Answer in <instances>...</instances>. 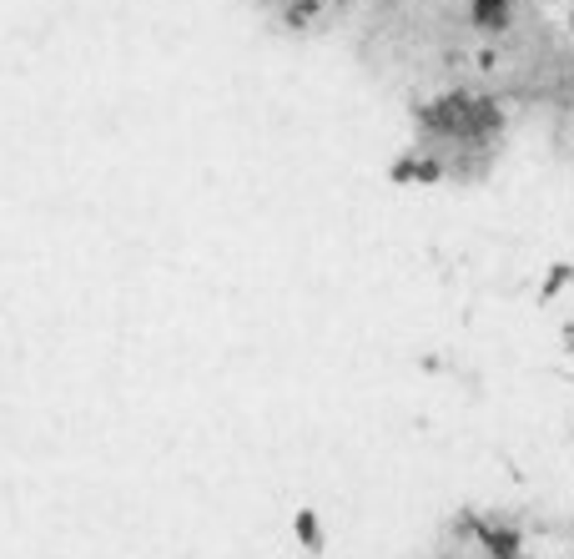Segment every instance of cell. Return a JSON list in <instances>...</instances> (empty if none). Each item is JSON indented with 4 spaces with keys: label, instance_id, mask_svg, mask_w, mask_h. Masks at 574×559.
Listing matches in <instances>:
<instances>
[{
    "label": "cell",
    "instance_id": "obj_1",
    "mask_svg": "<svg viewBox=\"0 0 574 559\" xmlns=\"http://www.w3.org/2000/svg\"><path fill=\"white\" fill-rule=\"evenodd\" d=\"M474 20L484 31H504L509 26V0H474Z\"/></svg>",
    "mask_w": 574,
    "mask_h": 559
},
{
    "label": "cell",
    "instance_id": "obj_2",
    "mask_svg": "<svg viewBox=\"0 0 574 559\" xmlns=\"http://www.w3.org/2000/svg\"><path fill=\"white\" fill-rule=\"evenodd\" d=\"M297 534L308 544H318V519H312V514H297Z\"/></svg>",
    "mask_w": 574,
    "mask_h": 559
}]
</instances>
